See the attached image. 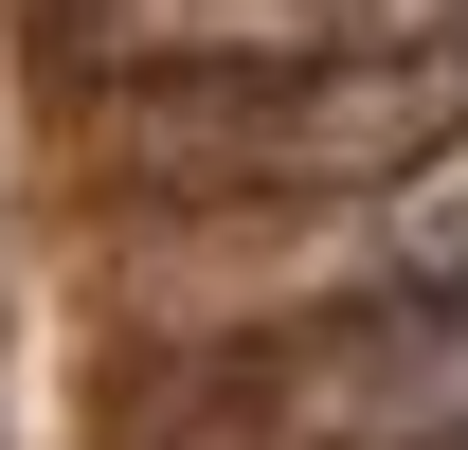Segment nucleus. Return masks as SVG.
<instances>
[{
  "mask_svg": "<svg viewBox=\"0 0 468 450\" xmlns=\"http://www.w3.org/2000/svg\"><path fill=\"white\" fill-rule=\"evenodd\" d=\"M306 288H360V306H397V288H468V126L397 145V163L360 180L343 217L306 234Z\"/></svg>",
  "mask_w": 468,
  "mask_h": 450,
  "instance_id": "nucleus-2",
  "label": "nucleus"
},
{
  "mask_svg": "<svg viewBox=\"0 0 468 450\" xmlns=\"http://www.w3.org/2000/svg\"><path fill=\"white\" fill-rule=\"evenodd\" d=\"M451 109H468V18H451Z\"/></svg>",
  "mask_w": 468,
  "mask_h": 450,
  "instance_id": "nucleus-3",
  "label": "nucleus"
},
{
  "mask_svg": "<svg viewBox=\"0 0 468 450\" xmlns=\"http://www.w3.org/2000/svg\"><path fill=\"white\" fill-rule=\"evenodd\" d=\"M451 450H468V433H451Z\"/></svg>",
  "mask_w": 468,
  "mask_h": 450,
  "instance_id": "nucleus-4",
  "label": "nucleus"
},
{
  "mask_svg": "<svg viewBox=\"0 0 468 450\" xmlns=\"http://www.w3.org/2000/svg\"><path fill=\"white\" fill-rule=\"evenodd\" d=\"M306 433L324 450H451L468 433V288H397L360 342L306 360Z\"/></svg>",
  "mask_w": 468,
  "mask_h": 450,
  "instance_id": "nucleus-1",
  "label": "nucleus"
}]
</instances>
